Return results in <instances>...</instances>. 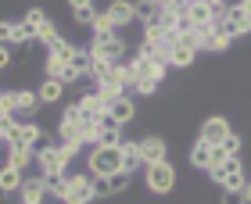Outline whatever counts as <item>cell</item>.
<instances>
[{
  "instance_id": "cell-1",
  "label": "cell",
  "mask_w": 251,
  "mask_h": 204,
  "mask_svg": "<svg viewBox=\"0 0 251 204\" xmlns=\"http://www.w3.org/2000/svg\"><path fill=\"white\" fill-rule=\"evenodd\" d=\"M129 72H133V93H140V97H151L158 86H162V79L169 75L162 65H158L154 58H147V54L136 50L133 54V61H129Z\"/></svg>"
},
{
  "instance_id": "cell-2",
  "label": "cell",
  "mask_w": 251,
  "mask_h": 204,
  "mask_svg": "<svg viewBox=\"0 0 251 204\" xmlns=\"http://www.w3.org/2000/svg\"><path fill=\"white\" fill-rule=\"evenodd\" d=\"M212 183H219L223 190H230V194H241L244 183H248V172H244V161L241 158H226L219 147H215V165L208 168Z\"/></svg>"
},
{
  "instance_id": "cell-3",
  "label": "cell",
  "mask_w": 251,
  "mask_h": 204,
  "mask_svg": "<svg viewBox=\"0 0 251 204\" xmlns=\"http://www.w3.org/2000/svg\"><path fill=\"white\" fill-rule=\"evenodd\" d=\"M83 172L90 179H108L122 172V147H90L86 154V168Z\"/></svg>"
},
{
  "instance_id": "cell-4",
  "label": "cell",
  "mask_w": 251,
  "mask_h": 204,
  "mask_svg": "<svg viewBox=\"0 0 251 204\" xmlns=\"http://www.w3.org/2000/svg\"><path fill=\"white\" fill-rule=\"evenodd\" d=\"M179 183V172H176V165L173 161H158V165H147L144 168V190L147 194H158V197H165V194H173Z\"/></svg>"
},
{
  "instance_id": "cell-5",
  "label": "cell",
  "mask_w": 251,
  "mask_h": 204,
  "mask_svg": "<svg viewBox=\"0 0 251 204\" xmlns=\"http://www.w3.org/2000/svg\"><path fill=\"white\" fill-rule=\"evenodd\" d=\"M215 29L226 32L230 40H241V36H251V18L241 11V4H230V7H226V15L215 22Z\"/></svg>"
},
{
  "instance_id": "cell-6",
  "label": "cell",
  "mask_w": 251,
  "mask_h": 204,
  "mask_svg": "<svg viewBox=\"0 0 251 204\" xmlns=\"http://www.w3.org/2000/svg\"><path fill=\"white\" fill-rule=\"evenodd\" d=\"M72 151H65L61 143H54L47 154H40L36 158V165H40V176H68V165H72Z\"/></svg>"
},
{
  "instance_id": "cell-7",
  "label": "cell",
  "mask_w": 251,
  "mask_h": 204,
  "mask_svg": "<svg viewBox=\"0 0 251 204\" xmlns=\"http://www.w3.org/2000/svg\"><path fill=\"white\" fill-rule=\"evenodd\" d=\"M97 201V190H94V179L86 172H72L68 176V194L65 204H94Z\"/></svg>"
},
{
  "instance_id": "cell-8",
  "label": "cell",
  "mask_w": 251,
  "mask_h": 204,
  "mask_svg": "<svg viewBox=\"0 0 251 204\" xmlns=\"http://www.w3.org/2000/svg\"><path fill=\"white\" fill-rule=\"evenodd\" d=\"M230 133H233V126H230V118H223V115H212V118L201 122V140L208 147H223Z\"/></svg>"
},
{
  "instance_id": "cell-9",
  "label": "cell",
  "mask_w": 251,
  "mask_h": 204,
  "mask_svg": "<svg viewBox=\"0 0 251 204\" xmlns=\"http://www.w3.org/2000/svg\"><path fill=\"white\" fill-rule=\"evenodd\" d=\"M90 54L100 61H111V65H126V40L115 36V40H104V43H90Z\"/></svg>"
},
{
  "instance_id": "cell-10",
  "label": "cell",
  "mask_w": 251,
  "mask_h": 204,
  "mask_svg": "<svg viewBox=\"0 0 251 204\" xmlns=\"http://www.w3.org/2000/svg\"><path fill=\"white\" fill-rule=\"evenodd\" d=\"M169 143L162 136H140V158H144V168L147 165H158V161H169Z\"/></svg>"
},
{
  "instance_id": "cell-11",
  "label": "cell",
  "mask_w": 251,
  "mask_h": 204,
  "mask_svg": "<svg viewBox=\"0 0 251 204\" xmlns=\"http://www.w3.org/2000/svg\"><path fill=\"white\" fill-rule=\"evenodd\" d=\"M47 186H43V176H29L25 183H22V190H18V201L22 204H47Z\"/></svg>"
},
{
  "instance_id": "cell-12",
  "label": "cell",
  "mask_w": 251,
  "mask_h": 204,
  "mask_svg": "<svg viewBox=\"0 0 251 204\" xmlns=\"http://www.w3.org/2000/svg\"><path fill=\"white\" fill-rule=\"evenodd\" d=\"M126 140H122V126L111 115H104L100 118V129H97V147H122Z\"/></svg>"
},
{
  "instance_id": "cell-13",
  "label": "cell",
  "mask_w": 251,
  "mask_h": 204,
  "mask_svg": "<svg viewBox=\"0 0 251 204\" xmlns=\"http://www.w3.org/2000/svg\"><path fill=\"white\" fill-rule=\"evenodd\" d=\"M94 190H97V197H119L129 190V176L119 172V176H108V179H94Z\"/></svg>"
},
{
  "instance_id": "cell-14",
  "label": "cell",
  "mask_w": 251,
  "mask_h": 204,
  "mask_svg": "<svg viewBox=\"0 0 251 204\" xmlns=\"http://www.w3.org/2000/svg\"><path fill=\"white\" fill-rule=\"evenodd\" d=\"M122 172H144V158H140V140H126L122 143Z\"/></svg>"
},
{
  "instance_id": "cell-15",
  "label": "cell",
  "mask_w": 251,
  "mask_h": 204,
  "mask_svg": "<svg viewBox=\"0 0 251 204\" xmlns=\"http://www.w3.org/2000/svg\"><path fill=\"white\" fill-rule=\"evenodd\" d=\"M75 104L83 108V115H86V118H104V115H108V100L100 97L97 90H90V93H83V97L75 100Z\"/></svg>"
},
{
  "instance_id": "cell-16",
  "label": "cell",
  "mask_w": 251,
  "mask_h": 204,
  "mask_svg": "<svg viewBox=\"0 0 251 204\" xmlns=\"http://www.w3.org/2000/svg\"><path fill=\"white\" fill-rule=\"evenodd\" d=\"M90 43H104V40H115L119 36V29H115V22H111V15L108 11H100V15L94 18V25H90Z\"/></svg>"
},
{
  "instance_id": "cell-17",
  "label": "cell",
  "mask_w": 251,
  "mask_h": 204,
  "mask_svg": "<svg viewBox=\"0 0 251 204\" xmlns=\"http://www.w3.org/2000/svg\"><path fill=\"white\" fill-rule=\"evenodd\" d=\"M108 115L119 122V126H129V122L136 118V104H133V97L126 93V97H119V100H111L108 104Z\"/></svg>"
},
{
  "instance_id": "cell-18",
  "label": "cell",
  "mask_w": 251,
  "mask_h": 204,
  "mask_svg": "<svg viewBox=\"0 0 251 204\" xmlns=\"http://www.w3.org/2000/svg\"><path fill=\"white\" fill-rule=\"evenodd\" d=\"M15 104H18V115H25V118H36L43 108L36 90H15Z\"/></svg>"
},
{
  "instance_id": "cell-19",
  "label": "cell",
  "mask_w": 251,
  "mask_h": 204,
  "mask_svg": "<svg viewBox=\"0 0 251 204\" xmlns=\"http://www.w3.org/2000/svg\"><path fill=\"white\" fill-rule=\"evenodd\" d=\"M169 50H173V68H194V61H198V47L190 40H179Z\"/></svg>"
},
{
  "instance_id": "cell-20",
  "label": "cell",
  "mask_w": 251,
  "mask_h": 204,
  "mask_svg": "<svg viewBox=\"0 0 251 204\" xmlns=\"http://www.w3.org/2000/svg\"><path fill=\"white\" fill-rule=\"evenodd\" d=\"M104 11L111 15L115 29H122V25H129V22H136V7L129 4V0H111V4H108Z\"/></svg>"
},
{
  "instance_id": "cell-21",
  "label": "cell",
  "mask_w": 251,
  "mask_h": 204,
  "mask_svg": "<svg viewBox=\"0 0 251 204\" xmlns=\"http://www.w3.org/2000/svg\"><path fill=\"white\" fill-rule=\"evenodd\" d=\"M68 11H72V22H75V25H94V18L100 15L94 0H72Z\"/></svg>"
},
{
  "instance_id": "cell-22",
  "label": "cell",
  "mask_w": 251,
  "mask_h": 204,
  "mask_svg": "<svg viewBox=\"0 0 251 204\" xmlns=\"http://www.w3.org/2000/svg\"><path fill=\"white\" fill-rule=\"evenodd\" d=\"M190 165H194V168H204V172H208V168L215 165V147H208V143H204L201 136H198V143L190 147Z\"/></svg>"
},
{
  "instance_id": "cell-23",
  "label": "cell",
  "mask_w": 251,
  "mask_h": 204,
  "mask_svg": "<svg viewBox=\"0 0 251 204\" xmlns=\"http://www.w3.org/2000/svg\"><path fill=\"white\" fill-rule=\"evenodd\" d=\"M36 93H40V104H61L65 83H58V79H43V83L36 86Z\"/></svg>"
},
{
  "instance_id": "cell-24",
  "label": "cell",
  "mask_w": 251,
  "mask_h": 204,
  "mask_svg": "<svg viewBox=\"0 0 251 204\" xmlns=\"http://www.w3.org/2000/svg\"><path fill=\"white\" fill-rule=\"evenodd\" d=\"M136 7V18L144 22V25H151V22L162 18V11H165V0H140V4H133Z\"/></svg>"
},
{
  "instance_id": "cell-25",
  "label": "cell",
  "mask_w": 251,
  "mask_h": 204,
  "mask_svg": "<svg viewBox=\"0 0 251 204\" xmlns=\"http://www.w3.org/2000/svg\"><path fill=\"white\" fill-rule=\"evenodd\" d=\"M22 183H25V176H22V172H15L11 165L0 168V194H4V197H7V194H18Z\"/></svg>"
},
{
  "instance_id": "cell-26",
  "label": "cell",
  "mask_w": 251,
  "mask_h": 204,
  "mask_svg": "<svg viewBox=\"0 0 251 204\" xmlns=\"http://www.w3.org/2000/svg\"><path fill=\"white\" fill-rule=\"evenodd\" d=\"M58 40H65V36H61V29H58V25H54V22L47 18V22L40 25V32H36V43H43V47L50 50V47H54Z\"/></svg>"
},
{
  "instance_id": "cell-27",
  "label": "cell",
  "mask_w": 251,
  "mask_h": 204,
  "mask_svg": "<svg viewBox=\"0 0 251 204\" xmlns=\"http://www.w3.org/2000/svg\"><path fill=\"white\" fill-rule=\"evenodd\" d=\"M72 68L79 75H90L94 72V54H90V47H75V54H72Z\"/></svg>"
},
{
  "instance_id": "cell-28",
  "label": "cell",
  "mask_w": 251,
  "mask_h": 204,
  "mask_svg": "<svg viewBox=\"0 0 251 204\" xmlns=\"http://www.w3.org/2000/svg\"><path fill=\"white\" fill-rule=\"evenodd\" d=\"M68 176H72V172H68ZM68 176H43V186H47L50 197L65 201V194H68Z\"/></svg>"
},
{
  "instance_id": "cell-29",
  "label": "cell",
  "mask_w": 251,
  "mask_h": 204,
  "mask_svg": "<svg viewBox=\"0 0 251 204\" xmlns=\"http://www.w3.org/2000/svg\"><path fill=\"white\" fill-rule=\"evenodd\" d=\"M230 36H226V32H219V29H212V36L204 40V47L201 50H212V54H223V50H230Z\"/></svg>"
},
{
  "instance_id": "cell-30",
  "label": "cell",
  "mask_w": 251,
  "mask_h": 204,
  "mask_svg": "<svg viewBox=\"0 0 251 204\" xmlns=\"http://www.w3.org/2000/svg\"><path fill=\"white\" fill-rule=\"evenodd\" d=\"M0 47H18V22H0Z\"/></svg>"
},
{
  "instance_id": "cell-31",
  "label": "cell",
  "mask_w": 251,
  "mask_h": 204,
  "mask_svg": "<svg viewBox=\"0 0 251 204\" xmlns=\"http://www.w3.org/2000/svg\"><path fill=\"white\" fill-rule=\"evenodd\" d=\"M83 108H79V104H65L61 108V126H83Z\"/></svg>"
},
{
  "instance_id": "cell-32",
  "label": "cell",
  "mask_w": 251,
  "mask_h": 204,
  "mask_svg": "<svg viewBox=\"0 0 251 204\" xmlns=\"http://www.w3.org/2000/svg\"><path fill=\"white\" fill-rule=\"evenodd\" d=\"M72 54H75V47H72L68 40H58V43L50 47V58H58V61H65V65H72Z\"/></svg>"
},
{
  "instance_id": "cell-33",
  "label": "cell",
  "mask_w": 251,
  "mask_h": 204,
  "mask_svg": "<svg viewBox=\"0 0 251 204\" xmlns=\"http://www.w3.org/2000/svg\"><path fill=\"white\" fill-rule=\"evenodd\" d=\"M241 147H244V140H241V133H230V136H226V143L219 147V151H223L226 158H241Z\"/></svg>"
},
{
  "instance_id": "cell-34",
  "label": "cell",
  "mask_w": 251,
  "mask_h": 204,
  "mask_svg": "<svg viewBox=\"0 0 251 204\" xmlns=\"http://www.w3.org/2000/svg\"><path fill=\"white\" fill-rule=\"evenodd\" d=\"M29 161H32V151H15L7 165L15 168V172H22V176H25V172H29Z\"/></svg>"
},
{
  "instance_id": "cell-35",
  "label": "cell",
  "mask_w": 251,
  "mask_h": 204,
  "mask_svg": "<svg viewBox=\"0 0 251 204\" xmlns=\"http://www.w3.org/2000/svg\"><path fill=\"white\" fill-rule=\"evenodd\" d=\"M15 65V47H0V72Z\"/></svg>"
},
{
  "instance_id": "cell-36",
  "label": "cell",
  "mask_w": 251,
  "mask_h": 204,
  "mask_svg": "<svg viewBox=\"0 0 251 204\" xmlns=\"http://www.w3.org/2000/svg\"><path fill=\"white\" fill-rule=\"evenodd\" d=\"M11 154H15V147H11L7 140H0V165H7V161H11Z\"/></svg>"
},
{
  "instance_id": "cell-37",
  "label": "cell",
  "mask_w": 251,
  "mask_h": 204,
  "mask_svg": "<svg viewBox=\"0 0 251 204\" xmlns=\"http://www.w3.org/2000/svg\"><path fill=\"white\" fill-rule=\"evenodd\" d=\"M219 204H244V197L241 194H230V190H223V201Z\"/></svg>"
},
{
  "instance_id": "cell-38",
  "label": "cell",
  "mask_w": 251,
  "mask_h": 204,
  "mask_svg": "<svg viewBox=\"0 0 251 204\" xmlns=\"http://www.w3.org/2000/svg\"><path fill=\"white\" fill-rule=\"evenodd\" d=\"M241 197H244V204H251V179L244 183V190H241Z\"/></svg>"
},
{
  "instance_id": "cell-39",
  "label": "cell",
  "mask_w": 251,
  "mask_h": 204,
  "mask_svg": "<svg viewBox=\"0 0 251 204\" xmlns=\"http://www.w3.org/2000/svg\"><path fill=\"white\" fill-rule=\"evenodd\" d=\"M241 11H244V15L251 18V0H244V4H241Z\"/></svg>"
},
{
  "instance_id": "cell-40",
  "label": "cell",
  "mask_w": 251,
  "mask_h": 204,
  "mask_svg": "<svg viewBox=\"0 0 251 204\" xmlns=\"http://www.w3.org/2000/svg\"><path fill=\"white\" fill-rule=\"evenodd\" d=\"M0 97H4V90H0Z\"/></svg>"
},
{
  "instance_id": "cell-41",
  "label": "cell",
  "mask_w": 251,
  "mask_h": 204,
  "mask_svg": "<svg viewBox=\"0 0 251 204\" xmlns=\"http://www.w3.org/2000/svg\"><path fill=\"white\" fill-rule=\"evenodd\" d=\"M15 204H22V201H15Z\"/></svg>"
},
{
  "instance_id": "cell-42",
  "label": "cell",
  "mask_w": 251,
  "mask_h": 204,
  "mask_svg": "<svg viewBox=\"0 0 251 204\" xmlns=\"http://www.w3.org/2000/svg\"><path fill=\"white\" fill-rule=\"evenodd\" d=\"M0 168H4V165H0Z\"/></svg>"
}]
</instances>
